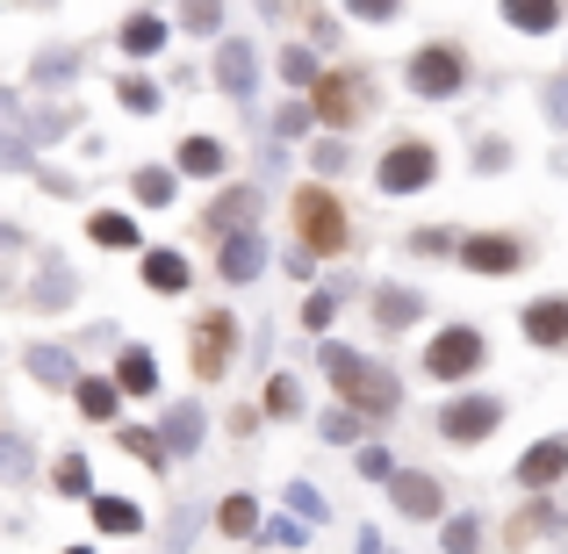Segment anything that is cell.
I'll return each instance as SVG.
<instances>
[{
  "label": "cell",
  "instance_id": "obj_12",
  "mask_svg": "<svg viewBox=\"0 0 568 554\" xmlns=\"http://www.w3.org/2000/svg\"><path fill=\"white\" fill-rule=\"evenodd\" d=\"M252 216H260V188H231V194H216L209 202V216H202V231L216 238H237V231H252Z\"/></svg>",
  "mask_w": 568,
  "mask_h": 554
},
{
  "label": "cell",
  "instance_id": "obj_22",
  "mask_svg": "<svg viewBox=\"0 0 568 554\" xmlns=\"http://www.w3.org/2000/svg\"><path fill=\"white\" fill-rule=\"evenodd\" d=\"M561 469H568V432H555V440H540L526 461H518V483H526V490H540V483H555Z\"/></svg>",
  "mask_w": 568,
  "mask_h": 554
},
{
  "label": "cell",
  "instance_id": "obj_7",
  "mask_svg": "<svg viewBox=\"0 0 568 554\" xmlns=\"http://www.w3.org/2000/svg\"><path fill=\"white\" fill-rule=\"evenodd\" d=\"M231 353H237V318L231 310H202V318H194V374H202V382H223V374H231Z\"/></svg>",
  "mask_w": 568,
  "mask_h": 554
},
{
  "label": "cell",
  "instance_id": "obj_2",
  "mask_svg": "<svg viewBox=\"0 0 568 554\" xmlns=\"http://www.w3.org/2000/svg\"><path fill=\"white\" fill-rule=\"evenodd\" d=\"M288 216H295V238H303V260H338V252H353V216L332 188H295Z\"/></svg>",
  "mask_w": 568,
  "mask_h": 554
},
{
  "label": "cell",
  "instance_id": "obj_5",
  "mask_svg": "<svg viewBox=\"0 0 568 554\" xmlns=\"http://www.w3.org/2000/svg\"><path fill=\"white\" fill-rule=\"evenodd\" d=\"M468 87V51L460 43H425V51H410V94L425 101H446Z\"/></svg>",
  "mask_w": 568,
  "mask_h": 554
},
{
  "label": "cell",
  "instance_id": "obj_32",
  "mask_svg": "<svg viewBox=\"0 0 568 554\" xmlns=\"http://www.w3.org/2000/svg\"><path fill=\"white\" fill-rule=\"evenodd\" d=\"M303 411V382H295V374H274V382H266V417H295Z\"/></svg>",
  "mask_w": 568,
  "mask_h": 554
},
{
  "label": "cell",
  "instance_id": "obj_38",
  "mask_svg": "<svg viewBox=\"0 0 568 554\" xmlns=\"http://www.w3.org/2000/svg\"><path fill=\"white\" fill-rule=\"evenodd\" d=\"M310 123H317V115H310V101H288V109L274 115V138H303Z\"/></svg>",
  "mask_w": 568,
  "mask_h": 554
},
{
  "label": "cell",
  "instance_id": "obj_25",
  "mask_svg": "<svg viewBox=\"0 0 568 554\" xmlns=\"http://www.w3.org/2000/svg\"><path fill=\"white\" fill-rule=\"evenodd\" d=\"M417 318H425V295L417 289H382L375 295V324L382 332H403V324H417Z\"/></svg>",
  "mask_w": 568,
  "mask_h": 554
},
{
  "label": "cell",
  "instance_id": "obj_9",
  "mask_svg": "<svg viewBox=\"0 0 568 554\" xmlns=\"http://www.w3.org/2000/svg\"><path fill=\"white\" fill-rule=\"evenodd\" d=\"M202 432H209L202 403H194V396H181L166 417H159V446H166V461H173V454H181V461H194V454H202Z\"/></svg>",
  "mask_w": 568,
  "mask_h": 554
},
{
  "label": "cell",
  "instance_id": "obj_46",
  "mask_svg": "<svg viewBox=\"0 0 568 554\" xmlns=\"http://www.w3.org/2000/svg\"><path fill=\"white\" fill-rule=\"evenodd\" d=\"M317 167H324V173H338V167H346V144H338V138H332V144H317Z\"/></svg>",
  "mask_w": 568,
  "mask_h": 554
},
{
  "label": "cell",
  "instance_id": "obj_47",
  "mask_svg": "<svg viewBox=\"0 0 568 554\" xmlns=\"http://www.w3.org/2000/svg\"><path fill=\"white\" fill-rule=\"evenodd\" d=\"M65 554H94V547H65Z\"/></svg>",
  "mask_w": 568,
  "mask_h": 554
},
{
  "label": "cell",
  "instance_id": "obj_4",
  "mask_svg": "<svg viewBox=\"0 0 568 554\" xmlns=\"http://www.w3.org/2000/svg\"><path fill=\"white\" fill-rule=\"evenodd\" d=\"M439 181V152H432L425 138H396L382 152V167H375V188L382 194H417V188H432Z\"/></svg>",
  "mask_w": 568,
  "mask_h": 554
},
{
  "label": "cell",
  "instance_id": "obj_40",
  "mask_svg": "<svg viewBox=\"0 0 568 554\" xmlns=\"http://www.w3.org/2000/svg\"><path fill=\"white\" fill-rule=\"evenodd\" d=\"M332 318H338V295H310V303H303V324H310V332H324Z\"/></svg>",
  "mask_w": 568,
  "mask_h": 554
},
{
  "label": "cell",
  "instance_id": "obj_27",
  "mask_svg": "<svg viewBox=\"0 0 568 554\" xmlns=\"http://www.w3.org/2000/svg\"><path fill=\"white\" fill-rule=\"evenodd\" d=\"M43 289L37 295H29V303H37V310H58V303H72V289H80V274H72V266L65 260H43Z\"/></svg>",
  "mask_w": 568,
  "mask_h": 554
},
{
  "label": "cell",
  "instance_id": "obj_8",
  "mask_svg": "<svg viewBox=\"0 0 568 554\" xmlns=\"http://www.w3.org/2000/svg\"><path fill=\"white\" fill-rule=\"evenodd\" d=\"M497 425H504V403H497V396H454V403L439 411V432H446L454 446H475V440H489Z\"/></svg>",
  "mask_w": 568,
  "mask_h": 554
},
{
  "label": "cell",
  "instance_id": "obj_31",
  "mask_svg": "<svg viewBox=\"0 0 568 554\" xmlns=\"http://www.w3.org/2000/svg\"><path fill=\"white\" fill-rule=\"evenodd\" d=\"M281 80L288 87H317V51H310V43H288V51H281Z\"/></svg>",
  "mask_w": 568,
  "mask_h": 554
},
{
  "label": "cell",
  "instance_id": "obj_26",
  "mask_svg": "<svg viewBox=\"0 0 568 554\" xmlns=\"http://www.w3.org/2000/svg\"><path fill=\"white\" fill-rule=\"evenodd\" d=\"M216 533H231V541H252V533H260V504H252L245 490H237V497H223V504H216Z\"/></svg>",
  "mask_w": 568,
  "mask_h": 554
},
{
  "label": "cell",
  "instance_id": "obj_43",
  "mask_svg": "<svg viewBox=\"0 0 568 554\" xmlns=\"http://www.w3.org/2000/svg\"><path fill=\"white\" fill-rule=\"evenodd\" d=\"M260 533H266L274 547H303V526H295V518H274V526H260Z\"/></svg>",
  "mask_w": 568,
  "mask_h": 554
},
{
  "label": "cell",
  "instance_id": "obj_6",
  "mask_svg": "<svg viewBox=\"0 0 568 554\" xmlns=\"http://www.w3.org/2000/svg\"><path fill=\"white\" fill-rule=\"evenodd\" d=\"M483 353L489 346H483L475 324H446V332L425 346V374H432V382H468V374L483 367Z\"/></svg>",
  "mask_w": 568,
  "mask_h": 554
},
{
  "label": "cell",
  "instance_id": "obj_24",
  "mask_svg": "<svg viewBox=\"0 0 568 554\" xmlns=\"http://www.w3.org/2000/svg\"><path fill=\"white\" fill-rule=\"evenodd\" d=\"M223 167H231V152H223L216 138H181V173L187 181H216Z\"/></svg>",
  "mask_w": 568,
  "mask_h": 554
},
{
  "label": "cell",
  "instance_id": "obj_19",
  "mask_svg": "<svg viewBox=\"0 0 568 554\" xmlns=\"http://www.w3.org/2000/svg\"><path fill=\"white\" fill-rule=\"evenodd\" d=\"M109 382H115V396H159V361H152L144 346H123V353H115V374H109Z\"/></svg>",
  "mask_w": 568,
  "mask_h": 554
},
{
  "label": "cell",
  "instance_id": "obj_44",
  "mask_svg": "<svg viewBox=\"0 0 568 554\" xmlns=\"http://www.w3.org/2000/svg\"><path fill=\"white\" fill-rule=\"evenodd\" d=\"M361 475H375V483H388V475H396V461H388L382 446H367V454H361Z\"/></svg>",
  "mask_w": 568,
  "mask_h": 554
},
{
  "label": "cell",
  "instance_id": "obj_45",
  "mask_svg": "<svg viewBox=\"0 0 568 554\" xmlns=\"http://www.w3.org/2000/svg\"><path fill=\"white\" fill-rule=\"evenodd\" d=\"M547 115H555V123L568 130V80H555V87H547Z\"/></svg>",
  "mask_w": 568,
  "mask_h": 554
},
{
  "label": "cell",
  "instance_id": "obj_42",
  "mask_svg": "<svg viewBox=\"0 0 568 554\" xmlns=\"http://www.w3.org/2000/svg\"><path fill=\"white\" fill-rule=\"evenodd\" d=\"M181 29H194V37H216V29H223V8H187Z\"/></svg>",
  "mask_w": 568,
  "mask_h": 554
},
{
  "label": "cell",
  "instance_id": "obj_10",
  "mask_svg": "<svg viewBox=\"0 0 568 554\" xmlns=\"http://www.w3.org/2000/svg\"><path fill=\"white\" fill-rule=\"evenodd\" d=\"M260 266H266V238H260V223H252V231H237V238H223V245H216V274L231 281V289H245V281H260Z\"/></svg>",
  "mask_w": 568,
  "mask_h": 554
},
{
  "label": "cell",
  "instance_id": "obj_35",
  "mask_svg": "<svg viewBox=\"0 0 568 554\" xmlns=\"http://www.w3.org/2000/svg\"><path fill=\"white\" fill-rule=\"evenodd\" d=\"M504 22H511V29H532V37H540V29H555V22H561V8H526V0H518V8H504Z\"/></svg>",
  "mask_w": 568,
  "mask_h": 554
},
{
  "label": "cell",
  "instance_id": "obj_13",
  "mask_svg": "<svg viewBox=\"0 0 568 554\" xmlns=\"http://www.w3.org/2000/svg\"><path fill=\"white\" fill-rule=\"evenodd\" d=\"M144 289L152 295H187L194 289V266H187V252H173V245H144Z\"/></svg>",
  "mask_w": 568,
  "mask_h": 554
},
{
  "label": "cell",
  "instance_id": "obj_15",
  "mask_svg": "<svg viewBox=\"0 0 568 554\" xmlns=\"http://www.w3.org/2000/svg\"><path fill=\"white\" fill-rule=\"evenodd\" d=\"M87 518H94V533H144V504L138 497H115V490H94L87 497Z\"/></svg>",
  "mask_w": 568,
  "mask_h": 554
},
{
  "label": "cell",
  "instance_id": "obj_36",
  "mask_svg": "<svg viewBox=\"0 0 568 554\" xmlns=\"http://www.w3.org/2000/svg\"><path fill=\"white\" fill-rule=\"evenodd\" d=\"M115 94H123V109H130V115H152V109H159V87H152V80H123Z\"/></svg>",
  "mask_w": 568,
  "mask_h": 554
},
{
  "label": "cell",
  "instance_id": "obj_41",
  "mask_svg": "<svg viewBox=\"0 0 568 554\" xmlns=\"http://www.w3.org/2000/svg\"><path fill=\"white\" fill-rule=\"evenodd\" d=\"M475 541H483V526H475V518H454V526H446V554H468Z\"/></svg>",
  "mask_w": 568,
  "mask_h": 554
},
{
  "label": "cell",
  "instance_id": "obj_34",
  "mask_svg": "<svg viewBox=\"0 0 568 554\" xmlns=\"http://www.w3.org/2000/svg\"><path fill=\"white\" fill-rule=\"evenodd\" d=\"M72 72H80V58H72V51H58V43H51V51L37 58V72H29V80H37V87H65Z\"/></svg>",
  "mask_w": 568,
  "mask_h": 554
},
{
  "label": "cell",
  "instance_id": "obj_29",
  "mask_svg": "<svg viewBox=\"0 0 568 554\" xmlns=\"http://www.w3.org/2000/svg\"><path fill=\"white\" fill-rule=\"evenodd\" d=\"M51 483L65 490V497H94V469H87V454H58L51 461Z\"/></svg>",
  "mask_w": 568,
  "mask_h": 554
},
{
  "label": "cell",
  "instance_id": "obj_16",
  "mask_svg": "<svg viewBox=\"0 0 568 554\" xmlns=\"http://www.w3.org/2000/svg\"><path fill=\"white\" fill-rule=\"evenodd\" d=\"M72 403H80L87 425H123V396H115L109 374H80V382H72Z\"/></svg>",
  "mask_w": 568,
  "mask_h": 554
},
{
  "label": "cell",
  "instance_id": "obj_20",
  "mask_svg": "<svg viewBox=\"0 0 568 554\" xmlns=\"http://www.w3.org/2000/svg\"><path fill=\"white\" fill-rule=\"evenodd\" d=\"M87 238H94L101 252H138L144 245L138 216H123V209H94V216H87Z\"/></svg>",
  "mask_w": 568,
  "mask_h": 554
},
{
  "label": "cell",
  "instance_id": "obj_37",
  "mask_svg": "<svg viewBox=\"0 0 568 554\" xmlns=\"http://www.w3.org/2000/svg\"><path fill=\"white\" fill-rule=\"evenodd\" d=\"M288 512H303V526H317V518H332V512H324V497H317L310 483H288Z\"/></svg>",
  "mask_w": 568,
  "mask_h": 554
},
{
  "label": "cell",
  "instance_id": "obj_30",
  "mask_svg": "<svg viewBox=\"0 0 568 554\" xmlns=\"http://www.w3.org/2000/svg\"><path fill=\"white\" fill-rule=\"evenodd\" d=\"M173 188H181V181H173L166 167H138V181H130V194H138L144 209H166V202H173Z\"/></svg>",
  "mask_w": 568,
  "mask_h": 554
},
{
  "label": "cell",
  "instance_id": "obj_21",
  "mask_svg": "<svg viewBox=\"0 0 568 554\" xmlns=\"http://www.w3.org/2000/svg\"><path fill=\"white\" fill-rule=\"evenodd\" d=\"M115 43H123V58H159V51H166V14L138 8V14L123 22V37H115Z\"/></svg>",
  "mask_w": 568,
  "mask_h": 554
},
{
  "label": "cell",
  "instance_id": "obj_23",
  "mask_svg": "<svg viewBox=\"0 0 568 554\" xmlns=\"http://www.w3.org/2000/svg\"><path fill=\"white\" fill-rule=\"evenodd\" d=\"M22 367L37 374L43 389H72V382H80V361H72L65 346H29V353H22Z\"/></svg>",
  "mask_w": 568,
  "mask_h": 554
},
{
  "label": "cell",
  "instance_id": "obj_1",
  "mask_svg": "<svg viewBox=\"0 0 568 554\" xmlns=\"http://www.w3.org/2000/svg\"><path fill=\"white\" fill-rule=\"evenodd\" d=\"M324 374H332V389L346 396L353 417H388L403 403L396 374H388L382 361H367V353H353V346H324Z\"/></svg>",
  "mask_w": 568,
  "mask_h": 554
},
{
  "label": "cell",
  "instance_id": "obj_11",
  "mask_svg": "<svg viewBox=\"0 0 568 554\" xmlns=\"http://www.w3.org/2000/svg\"><path fill=\"white\" fill-rule=\"evenodd\" d=\"M216 87H223V94H237V101H252V87H260V51H252L245 37L216 43Z\"/></svg>",
  "mask_w": 568,
  "mask_h": 554
},
{
  "label": "cell",
  "instance_id": "obj_17",
  "mask_svg": "<svg viewBox=\"0 0 568 554\" xmlns=\"http://www.w3.org/2000/svg\"><path fill=\"white\" fill-rule=\"evenodd\" d=\"M460 260H468L475 274H511V266L526 260V245H518V238H497V231H483V238H468V245H460Z\"/></svg>",
  "mask_w": 568,
  "mask_h": 554
},
{
  "label": "cell",
  "instance_id": "obj_14",
  "mask_svg": "<svg viewBox=\"0 0 568 554\" xmlns=\"http://www.w3.org/2000/svg\"><path fill=\"white\" fill-rule=\"evenodd\" d=\"M388 497H396L403 518H439L446 512L439 483H432V475H417V469H396V475H388Z\"/></svg>",
  "mask_w": 568,
  "mask_h": 554
},
{
  "label": "cell",
  "instance_id": "obj_3",
  "mask_svg": "<svg viewBox=\"0 0 568 554\" xmlns=\"http://www.w3.org/2000/svg\"><path fill=\"white\" fill-rule=\"evenodd\" d=\"M375 109V80L367 72H317V87H310V115L332 130H361V115Z\"/></svg>",
  "mask_w": 568,
  "mask_h": 554
},
{
  "label": "cell",
  "instance_id": "obj_39",
  "mask_svg": "<svg viewBox=\"0 0 568 554\" xmlns=\"http://www.w3.org/2000/svg\"><path fill=\"white\" fill-rule=\"evenodd\" d=\"M324 440H332V446L361 440V417H353V411H332V417H324Z\"/></svg>",
  "mask_w": 568,
  "mask_h": 554
},
{
  "label": "cell",
  "instance_id": "obj_18",
  "mask_svg": "<svg viewBox=\"0 0 568 554\" xmlns=\"http://www.w3.org/2000/svg\"><path fill=\"white\" fill-rule=\"evenodd\" d=\"M526 339L532 346H568V295H540V303H526Z\"/></svg>",
  "mask_w": 568,
  "mask_h": 554
},
{
  "label": "cell",
  "instance_id": "obj_28",
  "mask_svg": "<svg viewBox=\"0 0 568 554\" xmlns=\"http://www.w3.org/2000/svg\"><path fill=\"white\" fill-rule=\"evenodd\" d=\"M29 475H37V461H29V440H22V432H0V483L22 490Z\"/></svg>",
  "mask_w": 568,
  "mask_h": 554
},
{
  "label": "cell",
  "instance_id": "obj_33",
  "mask_svg": "<svg viewBox=\"0 0 568 554\" xmlns=\"http://www.w3.org/2000/svg\"><path fill=\"white\" fill-rule=\"evenodd\" d=\"M123 454H138L144 469H166V446H159L152 425H123Z\"/></svg>",
  "mask_w": 568,
  "mask_h": 554
}]
</instances>
